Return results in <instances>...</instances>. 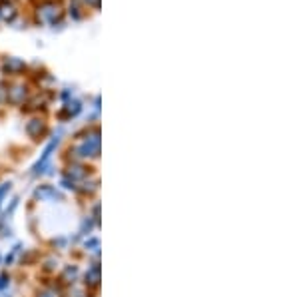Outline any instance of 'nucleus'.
I'll use <instances>...</instances> for the list:
<instances>
[{"label": "nucleus", "mask_w": 299, "mask_h": 297, "mask_svg": "<svg viewBox=\"0 0 299 297\" xmlns=\"http://www.w3.org/2000/svg\"><path fill=\"white\" fill-rule=\"evenodd\" d=\"M76 156L78 158H98L100 156V132L98 130H94V136L92 138H86L76 150Z\"/></svg>", "instance_id": "nucleus-1"}, {"label": "nucleus", "mask_w": 299, "mask_h": 297, "mask_svg": "<svg viewBox=\"0 0 299 297\" xmlns=\"http://www.w3.org/2000/svg\"><path fill=\"white\" fill-rule=\"evenodd\" d=\"M62 132H58V136H60ZM58 136H54L48 144H46V148H44V152H42V156H40V160L34 164L32 167V174L34 176H38V174H42L48 165H50V158H52V154H54V150H56V146H58V142H60V138Z\"/></svg>", "instance_id": "nucleus-2"}, {"label": "nucleus", "mask_w": 299, "mask_h": 297, "mask_svg": "<svg viewBox=\"0 0 299 297\" xmlns=\"http://www.w3.org/2000/svg\"><path fill=\"white\" fill-rule=\"evenodd\" d=\"M34 199H40V201L58 199V201H62V199H64V194H62L60 190H56L54 186H50V184H42V186H38V188L34 190Z\"/></svg>", "instance_id": "nucleus-3"}, {"label": "nucleus", "mask_w": 299, "mask_h": 297, "mask_svg": "<svg viewBox=\"0 0 299 297\" xmlns=\"http://www.w3.org/2000/svg\"><path fill=\"white\" fill-rule=\"evenodd\" d=\"M84 283L88 287H98L100 285V265L94 264L92 267H88L86 275H84Z\"/></svg>", "instance_id": "nucleus-4"}, {"label": "nucleus", "mask_w": 299, "mask_h": 297, "mask_svg": "<svg viewBox=\"0 0 299 297\" xmlns=\"http://www.w3.org/2000/svg\"><path fill=\"white\" fill-rule=\"evenodd\" d=\"M46 132V126H44V122L42 120H30L28 124H26V134L30 136V138H38V136H42V134Z\"/></svg>", "instance_id": "nucleus-5"}, {"label": "nucleus", "mask_w": 299, "mask_h": 297, "mask_svg": "<svg viewBox=\"0 0 299 297\" xmlns=\"http://www.w3.org/2000/svg\"><path fill=\"white\" fill-rule=\"evenodd\" d=\"M78 275H80L78 265H74V264L64 265V269H62V279H64L66 283H74V281L78 279Z\"/></svg>", "instance_id": "nucleus-6"}, {"label": "nucleus", "mask_w": 299, "mask_h": 297, "mask_svg": "<svg viewBox=\"0 0 299 297\" xmlns=\"http://www.w3.org/2000/svg\"><path fill=\"white\" fill-rule=\"evenodd\" d=\"M26 98V88L24 86H16V88H12V90H8V102H12V104H20L22 100Z\"/></svg>", "instance_id": "nucleus-7"}, {"label": "nucleus", "mask_w": 299, "mask_h": 297, "mask_svg": "<svg viewBox=\"0 0 299 297\" xmlns=\"http://www.w3.org/2000/svg\"><path fill=\"white\" fill-rule=\"evenodd\" d=\"M86 169L82 167V165H72L70 169H68V176L66 178H70L72 182H78V180H86Z\"/></svg>", "instance_id": "nucleus-8"}, {"label": "nucleus", "mask_w": 299, "mask_h": 297, "mask_svg": "<svg viewBox=\"0 0 299 297\" xmlns=\"http://www.w3.org/2000/svg\"><path fill=\"white\" fill-rule=\"evenodd\" d=\"M24 68V62L22 60H16V58H8L6 62H4V66H2V70L4 72H18V70H22Z\"/></svg>", "instance_id": "nucleus-9"}, {"label": "nucleus", "mask_w": 299, "mask_h": 297, "mask_svg": "<svg viewBox=\"0 0 299 297\" xmlns=\"http://www.w3.org/2000/svg\"><path fill=\"white\" fill-rule=\"evenodd\" d=\"M80 110H82V106H80V102H68L66 108H64V112L60 114V116H78L80 114Z\"/></svg>", "instance_id": "nucleus-10"}, {"label": "nucleus", "mask_w": 299, "mask_h": 297, "mask_svg": "<svg viewBox=\"0 0 299 297\" xmlns=\"http://www.w3.org/2000/svg\"><path fill=\"white\" fill-rule=\"evenodd\" d=\"M94 226H96V222H94L90 216H86V218L82 220V226H80V235H88Z\"/></svg>", "instance_id": "nucleus-11"}, {"label": "nucleus", "mask_w": 299, "mask_h": 297, "mask_svg": "<svg viewBox=\"0 0 299 297\" xmlns=\"http://www.w3.org/2000/svg\"><path fill=\"white\" fill-rule=\"evenodd\" d=\"M84 247H86V249H88V251H94V253H96V256H98L100 251V239L98 237H90V239H86V241H84Z\"/></svg>", "instance_id": "nucleus-12"}, {"label": "nucleus", "mask_w": 299, "mask_h": 297, "mask_svg": "<svg viewBox=\"0 0 299 297\" xmlns=\"http://www.w3.org/2000/svg\"><path fill=\"white\" fill-rule=\"evenodd\" d=\"M10 190H12V182H4V184H0V207H2V203H4L6 196L10 194Z\"/></svg>", "instance_id": "nucleus-13"}, {"label": "nucleus", "mask_w": 299, "mask_h": 297, "mask_svg": "<svg viewBox=\"0 0 299 297\" xmlns=\"http://www.w3.org/2000/svg\"><path fill=\"white\" fill-rule=\"evenodd\" d=\"M18 201H20V199H18V198H14V199H12V203H10V207H8L6 211H4V218H2V222H6V220H10V216H12V214H14V209L18 207Z\"/></svg>", "instance_id": "nucleus-14"}, {"label": "nucleus", "mask_w": 299, "mask_h": 297, "mask_svg": "<svg viewBox=\"0 0 299 297\" xmlns=\"http://www.w3.org/2000/svg\"><path fill=\"white\" fill-rule=\"evenodd\" d=\"M18 251H20V243H16V245L12 247V251H10L8 256H6V260H4V264H6V265H10V264H12V262L16 260V256H18Z\"/></svg>", "instance_id": "nucleus-15"}, {"label": "nucleus", "mask_w": 299, "mask_h": 297, "mask_svg": "<svg viewBox=\"0 0 299 297\" xmlns=\"http://www.w3.org/2000/svg\"><path fill=\"white\" fill-rule=\"evenodd\" d=\"M60 186H62L64 190H72V192L76 190V182H72L70 178H62V182H60Z\"/></svg>", "instance_id": "nucleus-16"}, {"label": "nucleus", "mask_w": 299, "mask_h": 297, "mask_svg": "<svg viewBox=\"0 0 299 297\" xmlns=\"http://www.w3.org/2000/svg\"><path fill=\"white\" fill-rule=\"evenodd\" d=\"M8 285H10V275H8V273H2V275H0V291L6 289Z\"/></svg>", "instance_id": "nucleus-17"}, {"label": "nucleus", "mask_w": 299, "mask_h": 297, "mask_svg": "<svg viewBox=\"0 0 299 297\" xmlns=\"http://www.w3.org/2000/svg\"><path fill=\"white\" fill-rule=\"evenodd\" d=\"M56 267H58V260H54V258L46 260V269H48V271H54Z\"/></svg>", "instance_id": "nucleus-18"}, {"label": "nucleus", "mask_w": 299, "mask_h": 297, "mask_svg": "<svg viewBox=\"0 0 299 297\" xmlns=\"http://www.w3.org/2000/svg\"><path fill=\"white\" fill-rule=\"evenodd\" d=\"M6 98H8V88L0 82V104H2V102H6Z\"/></svg>", "instance_id": "nucleus-19"}, {"label": "nucleus", "mask_w": 299, "mask_h": 297, "mask_svg": "<svg viewBox=\"0 0 299 297\" xmlns=\"http://www.w3.org/2000/svg\"><path fill=\"white\" fill-rule=\"evenodd\" d=\"M54 245H58V247H66L68 239L66 237H58V239H54Z\"/></svg>", "instance_id": "nucleus-20"}, {"label": "nucleus", "mask_w": 299, "mask_h": 297, "mask_svg": "<svg viewBox=\"0 0 299 297\" xmlns=\"http://www.w3.org/2000/svg\"><path fill=\"white\" fill-rule=\"evenodd\" d=\"M36 297H58V295H56L52 289H44V291H40V293H38Z\"/></svg>", "instance_id": "nucleus-21"}, {"label": "nucleus", "mask_w": 299, "mask_h": 297, "mask_svg": "<svg viewBox=\"0 0 299 297\" xmlns=\"http://www.w3.org/2000/svg\"><path fill=\"white\" fill-rule=\"evenodd\" d=\"M0 262H2V256H0Z\"/></svg>", "instance_id": "nucleus-22"}, {"label": "nucleus", "mask_w": 299, "mask_h": 297, "mask_svg": "<svg viewBox=\"0 0 299 297\" xmlns=\"http://www.w3.org/2000/svg\"><path fill=\"white\" fill-rule=\"evenodd\" d=\"M4 297H10V295H4Z\"/></svg>", "instance_id": "nucleus-23"}]
</instances>
